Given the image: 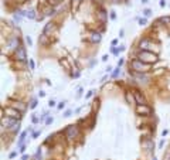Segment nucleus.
<instances>
[{"label": "nucleus", "instance_id": "nucleus-1", "mask_svg": "<svg viewBox=\"0 0 170 160\" xmlns=\"http://www.w3.org/2000/svg\"><path fill=\"white\" fill-rule=\"evenodd\" d=\"M137 58H139L140 61H143V62H146V64H149V65L157 61V55H156V54H153L152 51H145V50L139 52V55H137Z\"/></svg>", "mask_w": 170, "mask_h": 160}, {"label": "nucleus", "instance_id": "nucleus-2", "mask_svg": "<svg viewBox=\"0 0 170 160\" xmlns=\"http://www.w3.org/2000/svg\"><path fill=\"white\" fill-rule=\"evenodd\" d=\"M132 68L135 70V71H137V72H146L150 67H149V64H146V62H143V61H140V60H133L132 61Z\"/></svg>", "mask_w": 170, "mask_h": 160}, {"label": "nucleus", "instance_id": "nucleus-3", "mask_svg": "<svg viewBox=\"0 0 170 160\" xmlns=\"http://www.w3.org/2000/svg\"><path fill=\"white\" fill-rule=\"evenodd\" d=\"M64 133H65L67 139H70V140L75 139V137L80 135V132H78V127H77L75 125H70V126H68V127L64 130Z\"/></svg>", "mask_w": 170, "mask_h": 160}, {"label": "nucleus", "instance_id": "nucleus-4", "mask_svg": "<svg viewBox=\"0 0 170 160\" xmlns=\"http://www.w3.org/2000/svg\"><path fill=\"white\" fill-rule=\"evenodd\" d=\"M14 57H16L17 61H26V58H27L26 57V48L23 45H19L14 51Z\"/></svg>", "mask_w": 170, "mask_h": 160}, {"label": "nucleus", "instance_id": "nucleus-5", "mask_svg": "<svg viewBox=\"0 0 170 160\" xmlns=\"http://www.w3.org/2000/svg\"><path fill=\"white\" fill-rule=\"evenodd\" d=\"M136 114L137 115H150L152 114V108L147 106V105H137L136 106Z\"/></svg>", "mask_w": 170, "mask_h": 160}, {"label": "nucleus", "instance_id": "nucleus-6", "mask_svg": "<svg viewBox=\"0 0 170 160\" xmlns=\"http://www.w3.org/2000/svg\"><path fill=\"white\" fill-rule=\"evenodd\" d=\"M6 114H7L10 118H13V119H19V118L21 116V115H20L21 112H19L17 109H14V108H11V106H10V108H6Z\"/></svg>", "mask_w": 170, "mask_h": 160}, {"label": "nucleus", "instance_id": "nucleus-7", "mask_svg": "<svg viewBox=\"0 0 170 160\" xmlns=\"http://www.w3.org/2000/svg\"><path fill=\"white\" fill-rule=\"evenodd\" d=\"M133 96H135L136 104H139V105H146V101H145L143 95H142L139 91H133Z\"/></svg>", "mask_w": 170, "mask_h": 160}, {"label": "nucleus", "instance_id": "nucleus-8", "mask_svg": "<svg viewBox=\"0 0 170 160\" xmlns=\"http://www.w3.org/2000/svg\"><path fill=\"white\" fill-rule=\"evenodd\" d=\"M1 125H3V126H7V127H10V129H11L13 126H16V125H17V120L13 119V118H6V119L3 118V119H1Z\"/></svg>", "mask_w": 170, "mask_h": 160}, {"label": "nucleus", "instance_id": "nucleus-9", "mask_svg": "<svg viewBox=\"0 0 170 160\" xmlns=\"http://www.w3.org/2000/svg\"><path fill=\"white\" fill-rule=\"evenodd\" d=\"M11 108H14V109H17L19 112L23 114V112L27 109V105L23 104V102H13V104H11Z\"/></svg>", "mask_w": 170, "mask_h": 160}, {"label": "nucleus", "instance_id": "nucleus-10", "mask_svg": "<svg viewBox=\"0 0 170 160\" xmlns=\"http://www.w3.org/2000/svg\"><path fill=\"white\" fill-rule=\"evenodd\" d=\"M55 29H57L55 23H48V24L45 26V29H44V34H45V36H48V34H50V33H52Z\"/></svg>", "mask_w": 170, "mask_h": 160}, {"label": "nucleus", "instance_id": "nucleus-11", "mask_svg": "<svg viewBox=\"0 0 170 160\" xmlns=\"http://www.w3.org/2000/svg\"><path fill=\"white\" fill-rule=\"evenodd\" d=\"M80 4H81V0H71V9H72V13H75V11L78 10Z\"/></svg>", "mask_w": 170, "mask_h": 160}, {"label": "nucleus", "instance_id": "nucleus-12", "mask_svg": "<svg viewBox=\"0 0 170 160\" xmlns=\"http://www.w3.org/2000/svg\"><path fill=\"white\" fill-rule=\"evenodd\" d=\"M99 40H101V34H99V33H92L91 37H89V41H91V42H98Z\"/></svg>", "mask_w": 170, "mask_h": 160}, {"label": "nucleus", "instance_id": "nucleus-13", "mask_svg": "<svg viewBox=\"0 0 170 160\" xmlns=\"http://www.w3.org/2000/svg\"><path fill=\"white\" fill-rule=\"evenodd\" d=\"M98 17H99L102 21H105V20H106V13H105L102 9H99V10H98Z\"/></svg>", "mask_w": 170, "mask_h": 160}, {"label": "nucleus", "instance_id": "nucleus-14", "mask_svg": "<svg viewBox=\"0 0 170 160\" xmlns=\"http://www.w3.org/2000/svg\"><path fill=\"white\" fill-rule=\"evenodd\" d=\"M126 101L129 104H136V101H135V96H132L129 92H126Z\"/></svg>", "mask_w": 170, "mask_h": 160}, {"label": "nucleus", "instance_id": "nucleus-15", "mask_svg": "<svg viewBox=\"0 0 170 160\" xmlns=\"http://www.w3.org/2000/svg\"><path fill=\"white\" fill-rule=\"evenodd\" d=\"M139 24H140V26H145V24H146V19H140V20H139Z\"/></svg>", "mask_w": 170, "mask_h": 160}, {"label": "nucleus", "instance_id": "nucleus-16", "mask_svg": "<svg viewBox=\"0 0 170 160\" xmlns=\"http://www.w3.org/2000/svg\"><path fill=\"white\" fill-rule=\"evenodd\" d=\"M143 14H145V16H150V10H149V9H146V10L143 11Z\"/></svg>", "mask_w": 170, "mask_h": 160}, {"label": "nucleus", "instance_id": "nucleus-17", "mask_svg": "<svg viewBox=\"0 0 170 160\" xmlns=\"http://www.w3.org/2000/svg\"><path fill=\"white\" fill-rule=\"evenodd\" d=\"M64 116H71V111H67V112H65V115H64Z\"/></svg>", "mask_w": 170, "mask_h": 160}, {"label": "nucleus", "instance_id": "nucleus-18", "mask_svg": "<svg viewBox=\"0 0 170 160\" xmlns=\"http://www.w3.org/2000/svg\"><path fill=\"white\" fill-rule=\"evenodd\" d=\"M36 105H37V102H36V101H33V104H31V108H36Z\"/></svg>", "mask_w": 170, "mask_h": 160}, {"label": "nucleus", "instance_id": "nucleus-19", "mask_svg": "<svg viewBox=\"0 0 170 160\" xmlns=\"http://www.w3.org/2000/svg\"><path fill=\"white\" fill-rule=\"evenodd\" d=\"M119 1H121V0H114V3H119Z\"/></svg>", "mask_w": 170, "mask_h": 160}, {"label": "nucleus", "instance_id": "nucleus-20", "mask_svg": "<svg viewBox=\"0 0 170 160\" xmlns=\"http://www.w3.org/2000/svg\"><path fill=\"white\" fill-rule=\"evenodd\" d=\"M57 1H62V0H57Z\"/></svg>", "mask_w": 170, "mask_h": 160}]
</instances>
